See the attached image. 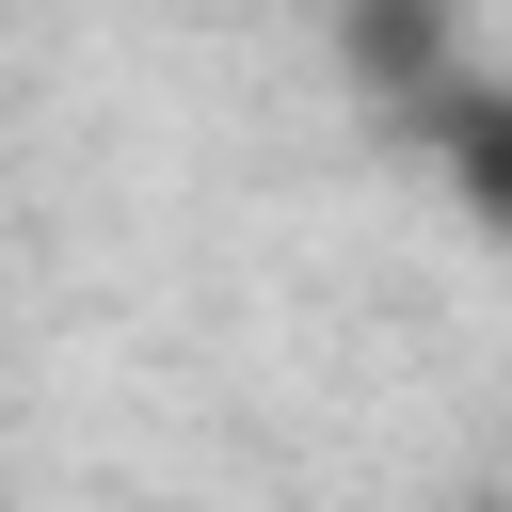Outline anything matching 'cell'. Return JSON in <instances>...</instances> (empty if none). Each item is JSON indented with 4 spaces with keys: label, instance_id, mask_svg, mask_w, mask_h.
<instances>
[{
    "label": "cell",
    "instance_id": "cell-1",
    "mask_svg": "<svg viewBox=\"0 0 512 512\" xmlns=\"http://www.w3.org/2000/svg\"><path fill=\"white\" fill-rule=\"evenodd\" d=\"M400 128H416V144H432V176L512 240V80H496V64H464V80H432Z\"/></svg>",
    "mask_w": 512,
    "mask_h": 512
},
{
    "label": "cell",
    "instance_id": "cell-2",
    "mask_svg": "<svg viewBox=\"0 0 512 512\" xmlns=\"http://www.w3.org/2000/svg\"><path fill=\"white\" fill-rule=\"evenodd\" d=\"M336 48H352V80H368L384 112H416L432 80H464V48H448V0H336Z\"/></svg>",
    "mask_w": 512,
    "mask_h": 512
},
{
    "label": "cell",
    "instance_id": "cell-3",
    "mask_svg": "<svg viewBox=\"0 0 512 512\" xmlns=\"http://www.w3.org/2000/svg\"><path fill=\"white\" fill-rule=\"evenodd\" d=\"M496 512H512V496H496Z\"/></svg>",
    "mask_w": 512,
    "mask_h": 512
}]
</instances>
